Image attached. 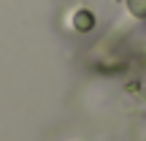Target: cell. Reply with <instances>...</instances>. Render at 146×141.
<instances>
[{
  "label": "cell",
  "mask_w": 146,
  "mask_h": 141,
  "mask_svg": "<svg viewBox=\"0 0 146 141\" xmlns=\"http://www.w3.org/2000/svg\"><path fill=\"white\" fill-rule=\"evenodd\" d=\"M73 27H76L78 33H89L95 30V14L89 8H78L76 16H73Z\"/></svg>",
  "instance_id": "cell-1"
},
{
  "label": "cell",
  "mask_w": 146,
  "mask_h": 141,
  "mask_svg": "<svg viewBox=\"0 0 146 141\" xmlns=\"http://www.w3.org/2000/svg\"><path fill=\"white\" fill-rule=\"evenodd\" d=\"M125 5L135 19H146V0H125Z\"/></svg>",
  "instance_id": "cell-2"
}]
</instances>
